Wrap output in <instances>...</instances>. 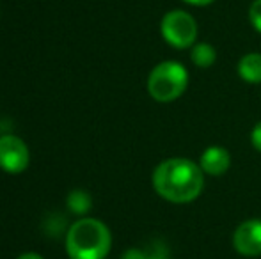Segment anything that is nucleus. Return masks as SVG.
I'll list each match as a JSON object with an SVG mask.
<instances>
[{"label": "nucleus", "mask_w": 261, "mask_h": 259, "mask_svg": "<svg viewBox=\"0 0 261 259\" xmlns=\"http://www.w3.org/2000/svg\"><path fill=\"white\" fill-rule=\"evenodd\" d=\"M29 148L16 135L0 137V169L9 174H20L29 165Z\"/></svg>", "instance_id": "39448f33"}, {"label": "nucleus", "mask_w": 261, "mask_h": 259, "mask_svg": "<svg viewBox=\"0 0 261 259\" xmlns=\"http://www.w3.org/2000/svg\"><path fill=\"white\" fill-rule=\"evenodd\" d=\"M185 4L189 6H196V7H206V6H212L215 0H183Z\"/></svg>", "instance_id": "2eb2a0df"}, {"label": "nucleus", "mask_w": 261, "mask_h": 259, "mask_svg": "<svg viewBox=\"0 0 261 259\" xmlns=\"http://www.w3.org/2000/svg\"><path fill=\"white\" fill-rule=\"evenodd\" d=\"M189 71L176 61H164L151 69L148 76V93L158 103H172L185 94L189 87Z\"/></svg>", "instance_id": "7ed1b4c3"}, {"label": "nucleus", "mask_w": 261, "mask_h": 259, "mask_svg": "<svg viewBox=\"0 0 261 259\" xmlns=\"http://www.w3.org/2000/svg\"><path fill=\"white\" fill-rule=\"evenodd\" d=\"M249 21L252 28L261 34V0H252L249 6Z\"/></svg>", "instance_id": "f8f14e48"}, {"label": "nucleus", "mask_w": 261, "mask_h": 259, "mask_svg": "<svg viewBox=\"0 0 261 259\" xmlns=\"http://www.w3.org/2000/svg\"><path fill=\"white\" fill-rule=\"evenodd\" d=\"M16 259H43V257L36 252H27V254H21V256L16 257Z\"/></svg>", "instance_id": "dca6fc26"}, {"label": "nucleus", "mask_w": 261, "mask_h": 259, "mask_svg": "<svg viewBox=\"0 0 261 259\" xmlns=\"http://www.w3.org/2000/svg\"><path fill=\"white\" fill-rule=\"evenodd\" d=\"M199 165L206 176H224L231 167V153L222 146H210L201 155Z\"/></svg>", "instance_id": "0eeeda50"}, {"label": "nucleus", "mask_w": 261, "mask_h": 259, "mask_svg": "<svg viewBox=\"0 0 261 259\" xmlns=\"http://www.w3.org/2000/svg\"><path fill=\"white\" fill-rule=\"evenodd\" d=\"M190 61L196 68H212L217 61V52L210 43L199 41L190 48Z\"/></svg>", "instance_id": "1a4fd4ad"}, {"label": "nucleus", "mask_w": 261, "mask_h": 259, "mask_svg": "<svg viewBox=\"0 0 261 259\" xmlns=\"http://www.w3.org/2000/svg\"><path fill=\"white\" fill-rule=\"evenodd\" d=\"M110 247V229L96 218L76 220L66 236V250L71 259H105Z\"/></svg>", "instance_id": "f03ea898"}, {"label": "nucleus", "mask_w": 261, "mask_h": 259, "mask_svg": "<svg viewBox=\"0 0 261 259\" xmlns=\"http://www.w3.org/2000/svg\"><path fill=\"white\" fill-rule=\"evenodd\" d=\"M251 144L256 151L261 153V121L256 123L254 128H252V131H251Z\"/></svg>", "instance_id": "ddd939ff"}, {"label": "nucleus", "mask_w": 261, "mask_h": 259, "mask_svg": "<svg viewBox=\"0 0 261 259\" xmlns=\"http://www.w3.org/2000/svg\"><path fill=\"white\" fill-rule=\"evenodd\" d=\"M204 176L199 163L183 156L167 158L153 170V188L164 200L172 204L194 203L204 190Z\"/></svg>", "instance_id": "f257e3e1"}, {"label": "nucleus", "mask_w": 261, "mask_h": 259, "mask_svg": "<svg viewBox=\"0 0 261 259\" xmlns=\"http://www.w3.org/2000/svg\"><path fill=\"white\" fill-rule=\"evenodd\" d=\"M68 206L73 213L76 215H84L91 210V197L87 192H82V190H75L71 192L68 197Z\"/></svg>", "instance_id": "9d476101"}, {"label": "nucleus", "mask_w": 261, "mask_h": 259, "mask_svg": "<svg viewBox=\"0 0 261 259\" xmlns=\"http://www.w3.org/2000/svg\"><path fill=\"white\" fill-rule=\"evenodd\" d=\"M146 259H169V249L164 242H153L144 247Z\"/></svg>", "instance_id": "9b49d317"}, {"label": "nucleus", "mask_w": 261, "mask_h": 259, "mask_svg": "<svg viewBox=\"0 0 261 259\" xmlns=\"http://www.w3.org/2000/svg\"><path fill=\"white\" fill-rule=\"evenodd\" d=\"M233 249L244 257H259L261 256V220L249 218L242 222L233 233Z\"/></svg>", "instance_id": "423d86ee"}, {"label": "nucleus", "mask_w": 261, "mask_h": 259, "mask_svg": "<svg viewBox=\"0 0 261 259\" xmlns=\"http://www.w3.org/2000/svg\"><path fill=\"white\" fill-rule=\"evenodd\" d=\"M237 73L244 82L261 83V53L251 52L245 53L237 66Z\"/></svg>", "instance_id": "6e6552de"}, {"label": "nucleus", "mask_w": 261, "mask_h": 259, "mask_svg": "<svg viewBox=\"0 0 261 259\" xmlns=\"http://www.w3.org/2000/svg\"><path fill=\"white\" fill-rule=\"evenodd\" d=\"M160 34L171 48L189 50L197 43V21L183 9H172L160 21Z\"/></svg>", "instance_id": "20e7f679"}, {"label": "nucleus", "mask_w": 261, "mask_h": 259, "mask_svg": "<svg viewBox=\"0 0 261 259\" xmlns=\"http://www.w3.org/2000/svg\"><path fill=\"white\" fill-rule=\"evenodd\" d=\"M121 259H146L144 249H128Z\"/></svg>", "instance_id": "4468645a"}]
</instances>
